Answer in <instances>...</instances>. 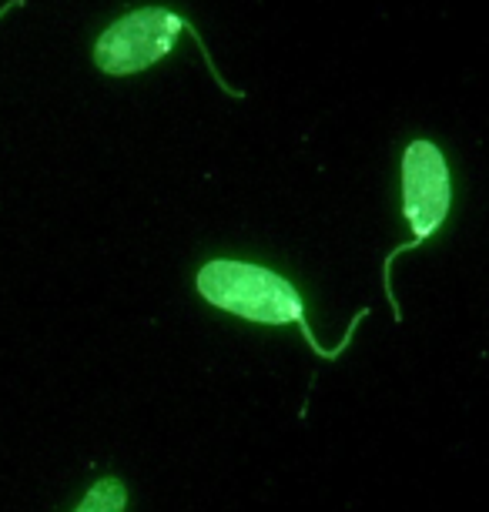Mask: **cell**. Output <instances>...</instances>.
Masks as SVG:
<instances>
[{"label": "cell", "mask_w": 489, "mask_h": 512, "mask_svg": "<svg viewBox=\"0 0 489 512\" xmlns=\"http://www.w3.org/2000/svg\"><path fill=\"white\" fill-rule=\"evenodd\" d=\"M195 288L198 295L205 298L208 305L222 308V312L235 315V318H245V322H255V325H299V332L305 335L309 349L319 355V359H339V355L349 349L352 335L362 318L369 315V308L352 318L349 332L335 349H322L319 338L312 335L309 328V318H305V302L299 295L289 278H282L278 272L265 265H255V262H235V258H215V262H205L198 268L195 275Z\"/></svg>", "instance_id": "1"}, {"label": "cell", "mask_w": 489, "mask_h": 512, "mask_svg": "<svg viewBox=\"0 0 489 512\" xmlns=\"http://www.w3.org/2000/svg\"><path fill=\"white\" fill-rule=\"evenodd\" d=\"M449 205H453V181H449L446 154L439 151L433 141H412L409 148L402 151V215H406L412 238L406 245L392 248V255L386 258V268H382V285H386V298L396 318H399V302L389 285L392 262L433 238L436 231L443 228Z\"/></svg>", "instance_id": "2"}, {"label": "cell", "mask_w": 489, "mask_h": 512, "mask_svg": "<svg viewBox=\"0 0 489 512\" xmlns=\"http://www.w3.org/2000/svg\"><path fill=\"white\" fill-rule=\"evenodd\" d=\"M191 31L185 17L165 7H141L124 14L94 44V64L111 77H128L155 67L161 57L175 51L178 37Z\"/></svg>", "instance_id": "3"}, {"label": "cell", "mask_w": 489, "mask_h": 512, "mask_svg": "<svg viewBox=\"0 0 489 512\" xmlns=\"http://www.w3.org/2000/svg\"><path fill=\"white\" fill-rule=\"evenodd\" d=\"M128 509V489L118 476H104L84 492L74 512H124Z\"/></svg>", "instance_id": "4"}, {"label": "cell", "mask_w": 489, "mask_h": 512, "mask_svg": "<svg viewBox=\"0 0 489 512\" xmlns=\"http://www.w3.org/2000/svg\"><path fill=\"white\" fill-rule=\"evenodd\" d=\"M11 7H17V0H14V4H7V7H0V17H4L7 11H11Z\"/></svg>", "instance_id": "5"}]
</instances>
